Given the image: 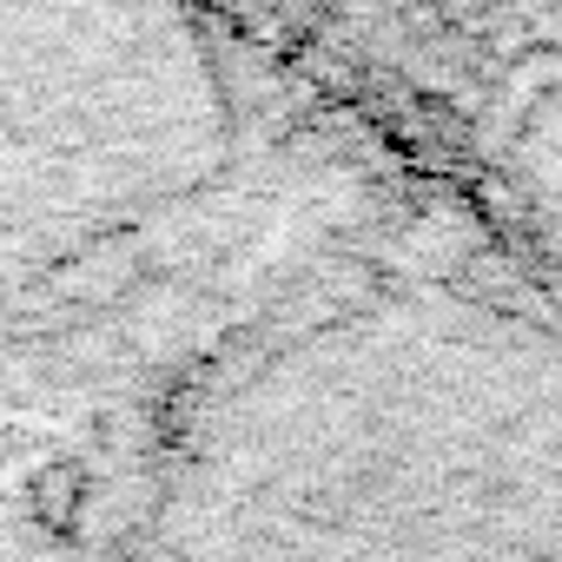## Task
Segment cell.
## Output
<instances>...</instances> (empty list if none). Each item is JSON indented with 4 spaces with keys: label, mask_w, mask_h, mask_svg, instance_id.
I'll use <instances>...</instances> for the list:
<instances>
[{
    "label": "cell",
    "mask_w": 562,
    "mask_h": 562,
    "mask_svg": "<svg viewBox=\"0 0 562 562\" xmlns=\"http://www.w3.org/2000/svg\"><path fill=\"white\" fill-rule=\"evenodd\" d=\"M80 490H87V476H80L74 463L41 470V476H34V516H41L47 529H74V503H80Z\"/></svg>",
    "instance_id": "6da1fadb"
}]
</instances>
